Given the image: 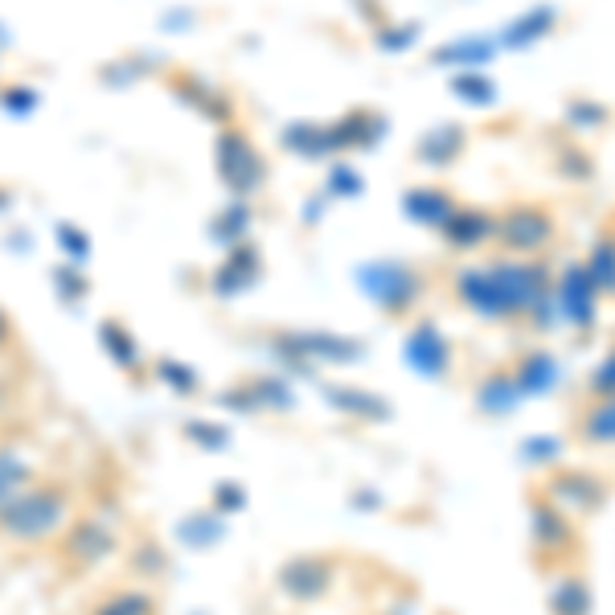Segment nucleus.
<instances>
[{
  "label": "nucleus",
  "mask_w": 615,
  "mask_h": 615,
  "mask_svg": "<svg viewBox=\"0 0 615 615\" xmlns=\"http://www.w3.org/2000/svg\"><path fill=\"white\" fill-rule=\"evenodd\" d=\"M66 513H70V501L58 489H33V492H21L13 505L0 513V525L13 538L37 541L46 538V534H54Z\"/></svg>",
  "instance_id": "1"
},
{
  "label": "nucleus",
  "mask_w": 615,
  "mask_h": 615,
  "mask_svg": "<svg viewBox=\"0 0 615 615\" xmlns=\"http://www.w3.org/2000/svg\"><path fill=\"white\" fill-rule=\"evenodd\" d=\"M554 234V222L541 210H513V214L501 222V238L517 250H534Z\"/></svg>",
  "instance_id": "2"
},
{
  "label": "nucleus",
  "mask_w": 615,
  "mask_h": 615,
  "mask_svg": "<svg viewBox=\"0 0 615 615\" xmlns=\"http://www.w3.org/2000/svg\"><path fill=\"white\" fill-rule=\"evenodd\" d=\"M550 492H554V501H558V505H570V508H595L603 501V484L579 477V472L558 477L550 484Z\"/></svg>",
  "instance_id": "3"
},
{
  "label": "nucleus",
  "mask_w": 615,
  "mask_h": 615,
  "mask_svg": "<svg viewBox=\"0 0 615 615\" xmlns=\"http://www.w3.org/2000/svg\"><path fill=\"white\" fill-rule=\"evenodd\" d=\"M534 541H538L541 550H558V546L570 541V525L558 513V505H546V501L534 505Z\"/></svg>",
  "instance_id": "4"
},
{
  "label": "nucleus",
  "mask_w": 615,
  "mask_h": 615,
  "mask_svg": "<svg viewBox=\"0 0 615 615\" xmlns=\"http://www.w3.org/2000/svg\"><path fill=\"white\" fill-rule=\"evenodd\" d=\"M558 382V366H554L546 354H534L522 361V378H517V390H529V394H541Z\"/></svg>",
  "instance_id": "5"
},
{
  "label": "nucleus",
  "mask_w": 615,
  "mask_h": 615,
  "mask_svg": "<svg viewBox=\"0 0 615 615\" xmlns=\"http://www.w3.org/2000/svg\"><path fill=\"white\" fill-rule=\"evenodd\" d=\"M550 607L554 615H591V591L579 579H567V583L554 586Z\"/></svg>",
  "instance_id": "6"
},
{
  "label": "nucleus",
  "mask_w": 615,
  "mask_h": 615,
  "mask_svg": "<svg viewBox=\"0 0 615 615\" xmlns=\"http://www.w3.org/2000/svg\"><path fill=\"white\" fill-rule=\"evenodd\" d=\"M583 435L595 444H615V394L600 406H591V415L583 418Z\"/></svg>",
  "instance_id": "7"
},
{
  "label": "nucleus",
  "mask_w": 615,
  "mask_h": 615,
  "mask_svg": "<svg viewBox=\"0 0 615 615\" xmlns=\"http://www.w3.org/2000/svg\"><path fill=\"white\" fill-rule=\"evenodd\" d=\"M411 357H415V361L427 369V373H439V369L447 366V345L435 337V333H427V328H423V333L411 340Z\"/></svg>",
  "instance_id": "8"
},
{
  "label": "nucleus",
  "mask_w": 615,
  "mask_h": 615,
  "mask_svg": "<svg viewBox=\"0 0 615 615\" xmlns=\"http://www.w3.org/2000/svg\"><path fill=\"white\" fill-rule=\"evenodd\" d=\"M231 148H226V172H231L234 181L246 185V177L255 172V156H250V148H246L243 139H226Z\"/></svg>",
  "instance_id": "9"
},
{
  "label": "nucleus",
  "mask_w": 615,
  "mask_h": 615,
  "mask_svg": "<svg viewBox=\"0 0 615 615\" xmlns=\"http://www.w3.org/2000/svg\"><path fill=\"white\" fill-rule=\"evenodd\" d=\"M591 390H595V394H607V399L615 394V354L607 357L600 369H595V378H591Z\"/></svg>",
  "instance_id": "10"
},
{
  "label": "nucleus",
  "mask_w": 615,
  "mask_h": 615,
  "mask_svg": "<svg viewBox=\"0 0 615 615\" xmlns=\"http://www.w3.org/2000/svg\"><path fill=\"white\" fill-rule=\"evenodd\" d=\"M4 333H9V324H4V316H0V345H4Z\"/></svg>",
  "instance_id": "11"
}]
</instances>
